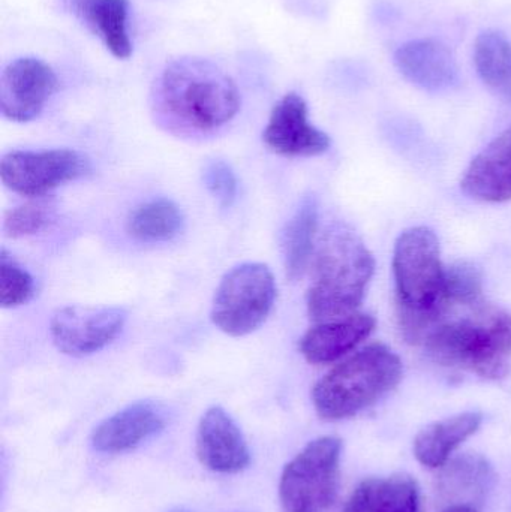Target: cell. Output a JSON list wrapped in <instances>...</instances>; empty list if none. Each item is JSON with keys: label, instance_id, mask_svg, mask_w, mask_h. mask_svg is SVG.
<instances>
[{"label": "cell", "instance_id": "1", "mask_svg": "<svg viewBox=\"0 0 511 512\" xmlns=\"http://www.w3.org/2000/svg\"><path fill=\"white\" fill-rule=\"evenodd\" d=\"M156 117L182 134H210L240 110V93L230 75L201 57L171 60L153 84Z\"/></svg>", "mask_w": 511, "mask_h": 512}, {"label": "cell", "instance_id": "2", "mask_svg": "<svg viewBox=\"0 0 511 512\" xmlns=\"http://www.w3.org/2000/svg\"><path fill=\"white\" fill-rule=\"evenodd\" d=\"M393 273L402 336L419 345L452 309L444 297L446 268L434 231L417 227L399 236L393 252Z\"/></svg>", "mask_w": 511, "mask_h": 512}, {"label": "cell", "instance_id": "3", "mask_svg": "<svg viewBox=\"0 0 511 512\" xmlns=\"http://www.w3.org/2000/svg\"><path fill=\"white\" fill-rule=\"evenodd\" d=\"M374 270V256L354 231L344 225L327 230L315 252L306 297L312 321L318 324L354 315Z\"/></svg>", "mask_w": 511, "mask_h": 512}, {"label": "cell", "instance_id": "4", "mask_svg": "<svg viewBox=\"0 0 511 512\" xmlns=\"http://www.w3.org/2000/svg\"><path fill=\"white\" fill-rule=\"evenodd\" d=\"M423 345L440 366L485 379L504 378L511 358V315L489 307L456 321L444 319Z\"/></svg>", "mask_w": 511, "mask_h": 512}, {"label": "cell", "instance_id": "5", "mask_svg": "<svg viewBox=\"0 0 511 512\" xmlns=\"http://www.w3.org/2000/svg\"><path fill=\"white\" fill-rule=\"evenodd\" d=\"M402 361L383 343L360 349L315 384L312 402L326 421L354 417L375 405L402 379Z\"/></svg>", "mask_w": 511, "mask_h": 512}, {"label": "cell", "instance_id": "6", "mask_svg": "<svg viewBox=\"0 0 511 512\" xmlns=\"http://www.w3.org/2000/svg\"><path fill=\"white\" fill-rule=\"evenodd\" d=\"M341 456L342 441L335 436L309 442L282 471V512H327L338 496Z\"/></svg>", "mask_w": 511, "mask_h": 512}, {"label": "cell", "instance_id": "7", "mask_svg": "<svg viewBox=\"0 0 511 512\" xmlns=\"http://www.w3.org/2000/svg\"><path fill=\"white\" fill-rule=\"evenodd\" d=\"M275 300V277L266 264L237 265L222 277L216 289L213 324L228 336H248L266 322Z\"/></svg>", "mask_w": 511, "mask_h": 512}, {"label": "cell", "instance_id": "8", "mask_svg": "<svg viewBox=\"0 0 511 512\" xmlns=\"http://www.w3.org/2000/svg\"><path fill=\"white\" fill-rule=\"evenodd\" d=\"M90 161L71 149L14 150L0 161V179L6 188L24 197H44L59 186L89 174Z\"/></svg>", "mask_w": 511, "mask_h": 512}, {"label": "cell", "instance_id": "9", "mask_svg": "<svg viewBox=\"0 0 511 512\" xmlns=\"http://www.w3.org/2000/svg\"><path fill=\"white\" fill-rule=\"evenodd\" d=\"M122 307L66 306L51 316L54 346L71 357H87L114 342L125 327Z\"/></svg>", "mask_w": 511, "mask_h": 512}, {"label": "cell", "instance_id": "10", "mask_svg": "<svg viewBox=\"0 0 511 512\" xmlns=\"http://www.w3.org/2000/svg\"><path fill=\"white\" fill-rule=\"evenodd\" d=\"M59 87L56 72L36 57L9 63L0 78V111L11 122L27 123L44 111Z\"/></svg>", "mask_w": 511, "mask_h": 512}, {"label": "cell", "instance_id": "11", "mask_svg": "<svg viewBox=\"0 0 511 512\" xmlns=\"http://www.w3.org/2000/svg\"><path fill=\"white\" fill-rule=\"evenodd\" d=\"M263 141L272 152L290 158L323 155L329 150V135L309 122L308 105L297 93H288L270 113Z\"/></svg>", "mask_w": 511, "mask_h": 512}, {"label": "cell", "instance_id": "12", "mask_svg": "<svg viewBox=\"0 0 511 512\" xmlns=\"http://www.w3.org/2000/svg\"><path fill=\"white\" fill-rule=\"evenodd\" d=\"M195 450L201 465L216 474H239L251 463L242 430L221 406H212L201 417Z\"/></svg>", "mask_w": 511, "mask_h": 512}, {"label": "cell", "instance_id": "13", "mask_svg": "<svg viewBox=\"0 0 511 512\" xmlns=\"http://www.w3.org/2000/svg\"><path fill=\"white\" fill-rule=\"evenodd\" d=\"M165 424V414L156 403H134L111 415L93 430V450L104 454L134 450L161 433Z\"/></svg>", "mask_w": 511, "mask_h": 512}, {"label": "cell", "instance_id": "14", "mask_svg": "<svg viewBox=\"0 0 511 512\" xmlns=\"http://www.w3.org/2000/svg\"><path fill=\"white\" fill-rule=\"evenodd\" d=\"M395 63L410 83L428 92L450 90L459 81L455 56L435 39H416L401 45L396 50Z\"/></svg>", "mask_w": 511, "mask_h": 512}, {"label": "cell", "instance_id": "15", "mask_svg": "<svg viewBox=\"0 0 511 512\" xmlns=\"http://www.w3.org/2000/svg\"><path fill=\"white\" fill-rule=\"evenodd\" d=\"M461 186L468 197L483 203L511 200V126L473 159Z\"/></svg>", "mask_w": 511, "mask_h": 512}, {"label": "cell", "instance_id": "16", "mask_svg": "<svg viewBox=\"0 0 511 512\" xmlns=\"http://www.w3.org/2000/svg\"><path fill=\"white\" fill-rule=\"evenodd\" d=\"M375 319L354 313L335 321L318 322L300 340V352L308 363L330 364L356 349L374 331Z\"/></svg>", "mask_w": 511, "mask_h": 512}, {"label": "cell", "instance_id": "17", "mask_svg": "<svg viewBox=\"0 0 511 512\" xmlns=\"http://www.w3.org/2000/svg\"><path fill=\"white\" fill-rule=\"evenodd\" d=\"M480 412H464L429 424L414 439V456L426 468H443L450 456L482 426Z\"/></svg>", "mask_w": 511, "mask_h": 512}, {"label": "cell", "instance_id": "18", "mask_svg": "<svg viewBox=\"0 0 511 512\" xmlns=\"http://www.w3.org/2000/svg\"><path fill=\"white\" fill-rule=\"evenodd\" d=\"M75 15L104 42L116 59L132 56L128 32L129 0H71Z\"/></svg>", "mask_w": 511, "mask_h": 512}, {"label": "cell", "instance_id": "19", "mask_svg": "<svg viewBox=\"0 0 511 512\" xmlns=\"http://www.w3.org/2000/svg\"><path fill=\"white\" fill-rule=\"evenodd\" d=\"M342 512H419V486L407 474L363 481Z\"/></svg>", "mask_w": 511, "mask_h": 512}, {"label": "cell", "instance_id": "20", "mask_svg": "<svg viewBox=\"0 0 511 512\" xmlns=\"http://www.w3.org/2000/svg\"><path fill=\"white\" fill-rule=\"evenodd\" d=\"M317 228V198L314 195H308L303 198L282 234V255H284L287 276L291 280L299 279L305 273L311 256L314 255Z\"/></svg>", "mask_w": 511, "mask_h": 512}, {"label": "cell", "instance_id": "21", "mask_svg": "<svg viewBox=\"0 0 511 512\" xmlns=\"http://www.w3.org/2000/svg\"><path fill=\"white\" fill-rule=\"evenodd\" d=\"M494 469L485 457L479 454H467L458 457L447 466L441 475L440 490L458 504L480 501L494 484Z\"/></svg>", "mask_w": 511, "mask_h": 512}, {"label": "cell", "instance_id": "22", "mask_svg": "<svg viewBox=\"0 0 511 512\" xmlns=\"http://www.w3.org/2000/svg\"><path fill=\"white\" fill-rule=\"evenodd\" d=\"M474 63L483 83L511 104V44L503 33L486 30L474 45Z\"/></svg>", "mask_w": 511, "mask_h": 512}, {"label": "cell", "instance_id": "23", "mask_svg": "<svg viewBox=\"0 0 511 512\" xmlns=\"http://www.w3.org/2000/svg\"><path fill=\"white\" fill-rule=\"evenodd\" d=\"M185 219L176 203L167 198L147 201L128 219V233L146 243L170 242L182 233Z\"/></svg>", "mask_w": 511, "mask_h": 512}, {"label": "cell", "instance_id": "24", "mask_svg": "<svg viewBox=\"0 0 511 512\" xmlns=\"http://www.w3.org/2000/svg\"><path fill=\"white\" fill-rule=\"evenodd\" d=\"M35 295V280L5 249L0 254V306L14 309Z\"/></svg>", "mask_w": 511, "mask_h": 512}, {"label": "cell", "instance_id": "25", "mask_svg": "<svg viewBox=\"0 0 511 512\" xmlns=\"http://www.w3.org/2000/svg\"><path fill=\"white\" fill-rule=\"evenodd\" d=\"M482 274L470 262H458L446 270L444 297L450 306H474L482 297Z\"/></svg>", "mask_w": 511, "mask_h": 512}, {"label": "cell", "instance_id": "26", "mask_svg": "<svg viewBox=\"0 0 511 512\" xmlns=\"http://www.w3.org/2000/svg\"><path fill=\"white\" fill-rule=\"evenodd\" d=\"M51 221V210L42 201L23 204L5 213L3 233L11 239L35 236L45 230Z\"/></svg>", "mask_w": 511, "mask_h": 512}, {"label": "cell", "instance_id": "27", "mask_svg": "<svg viewBox=\"0 0 511 512\" xmlns=\"http://www.w3.org/2000/svg\"><path fill=\"white\" fill-rule=\"evenodd\" d=\"M204 185L222 209H230L237 198L236 174L225 161H212L206 165L203 174Z\"/></svg>", "mask_w": 511, "mask_h": 512}, {"label": "cell", "instance_id": "28", "mask_svg": "<svg viewBox=\"0 0 511 512\" xmlns=\"http://www.w3.org/2000/svg\"><path fill=\"white\" fill-rule=\"evenodd\" d=\"M444 512H479L473 505H452Z\"/></svg>", "mask_w": 511, "mask_h": 512}]
</instances>
